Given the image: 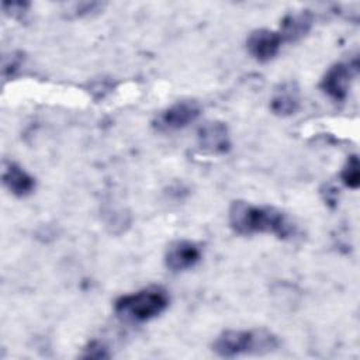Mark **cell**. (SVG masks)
Instances as JSON below:
<instances>
[{"label":"cell","mask_w":360,"mask_h":360,"mask_svg":"<svg viewBox=\"0 0 360 360\" xmlns=\"http://www.w3.org/2000/svg\"><path fill=\"white\" fill-rule=\"evenodd\" d=\"M229 224L240 235L269 232L278 238H288L295 232L294 224L280 210L257 207L245 201H233L231 204Z\"/></svg>","instance_id":"cell-1"},{"label":"cell","mask_w":360,"mask_h":360,"mask_svg":"<svg viewBox=\"0 0 360 360\" xmlns=\"http://www.w3.org/2000/svg\"><path fill=\"white\" fill-rule=\"evenodd\" d=\"M169 305V295L160 287H148L127 294L115 301V312L131 322H145L162 314Z\"/></svg>","instance_id":"cell-2"},{"label":"cell","mask_w":360,"mask_h":360,"mask_svg":"<svg viewBox=\"0 0 360 360\" xmlns=\"http://www.w3.org/2000/svg\"><path fill=\"white\" fill-rule=\"evenodd\" d=\"M277 346L276 336L264 330H225L214 340L212 350L221 357H235L270 352Z\"/></svg>","instance_id":"cell-3"},{"label":"cell","mask_w":360,"mask_h":360,"mask_svg":"<svg viewBox=\"0 0 360 360\" xmlns=\"http://www.w3.org/2000/svg\"><path fill=\"white\" fill-rule=\"evenodd\" d=\"M201 108L197 101L184 100L174 103L156 117L155 127L159 131H173L184 128L186 125L197 120Z\"/></svg>","instance_id":"cell-4"},{"label":"cell","mask_w":360,"mask_h":360,"mask_svg":"<svg viewBox=\"0 0 360 360\" xmlns=\"http://www.w3.org/2000/svg\"><path fill=\"white\" fill-rule=\"evenodd\" d=\"M357 59L353 63H336L333 65L321 82V89L333 100H345L350 79L357 73Z\"/></svg>","instance_id":"cell-5"},{"label":"cell","mask_w":360,"mask_h":360,"mask_svg":"<svg viewBox=\"0 0 360 360\" xmlns=\"http://www.w3.org/2000/svg\"><path fill=\"white\" fill-rule=\"evenodd\" d=\"M201 259L200 248L191 240H174L169 245L165 263L172 271H183L193 267Z\"/></svg>","instance_id":"cell-6"},{"label":"cell","mask_w":360,"mask_h":360,"mask_svg":"<svg viewBox=\"0 0 360 360\" xmlns=\"http://www.w3.org/2000/svg\"><path fill=\"white\" fill-rule=\"evenodd\" d=\"M281 42H283V38L278 32L262 28V30L253 31L248 37L246 45H248L249 53L255 59L260 62H267L277 55V52L280 51Z\"/></svg>","instance_id":"cell-7"},{"label":"cell","mask_w":360,"mask_h":360,"mask_svg":"<svg viewBox=\"0 0 360 360\" xmlns=\"http://www.w3.org/2000/svg\"><path fill=\"white\" fill-rule=\"evenodd\" d=\"M197 139L200 148L210 153H225L231 146L228 128L218 121H210L201 125L197 132Z\"/></svg>","instance_id":"cell-8"},{"label":"cell","mask_w":360,"mask_h":360,"mask_svg":"<svg viewBox=\"0 0 360 360\" xmlns=\"http://www.w3.org/2000/svg\"><path fill=\"white\" fill-rule=\"evenodd\" d=\"M3 183L13 194L18 197L30 194L35 187L34 179L22 167L11 162L4 163L3 166Z\"/></svg>","instance_id":"cell-9"},{"label":"cell","mask_w":360,"mask_h":360,"mask_svg":"<svg viewBox=\"0 0 360 360\" xmlns=\"http://www.w3.org/2000/svg\"><path fill=\"white\" fill-rule=\"evenodd\" d=\"M300 105V90L295 83L287 82L278 86L270 101L273 112L278 115H291L298 110Z\"/></svg>","instance_id":"cell-10"},{"label":"cell","mask_w":360,"mask_h":360,"mask_svg":"<svg viewBox=\"0 0 360 360\" xmlns=\"http://www.w3.org/2000/svg\"><path fill=\"white\" fill-rule=\"evenodd\" d=\"M312 25V15L308 11H302L298 14H290L283 21L281 38L294 41L305 35Z\"/></svg>","instance_id":"cell-11"},{"label":"cell","mask_w":360,"mask_h":360,"mask_svg":"<svg viewBox=\"0 0 360 360\" xmlns=\"http://www.w3.org/2000/svg\"><path fill=\"white\" fill-rule=\"evenodd\" d=\"M359 159L356 155L350 156L340 173L343 183L350 188H357L360 184V169H359Z\"/></svg>","instance_id":"cell-12"}]
</instances>
